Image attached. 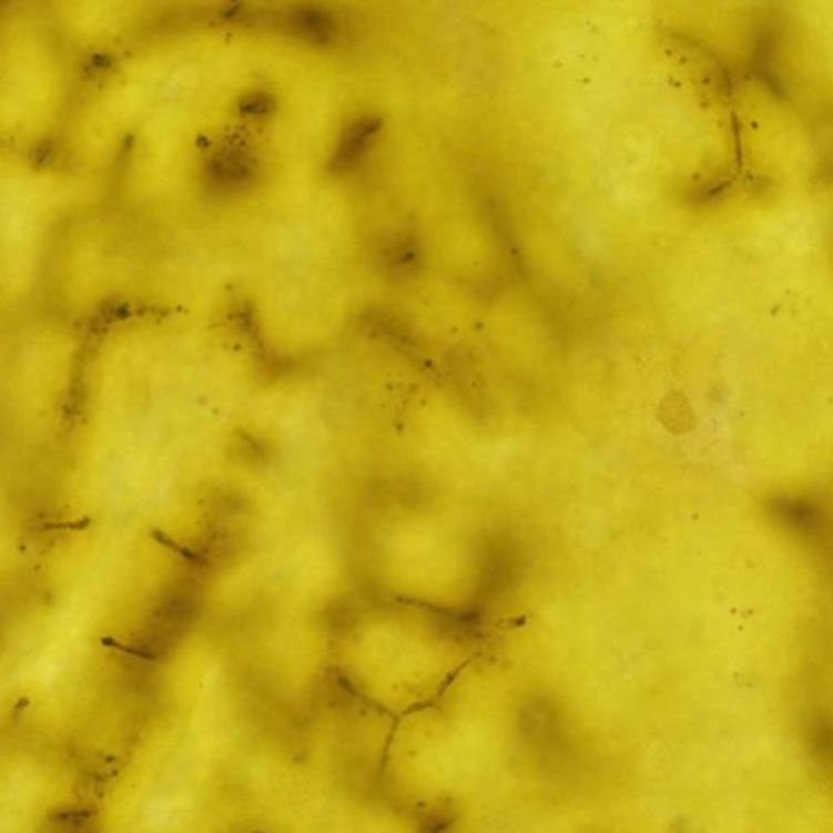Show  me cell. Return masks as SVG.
I'll return each mask as SVG.
<instances>
[{"instance_id": "6da1fadb", "label": "cell", "mask_w": 833, "mask_h": 833, "mask_svg": "<svg viewBox=\"0 0 833 833\" xmlns=\"http://www.w3.org/2000/svg\"><path fill=\"white\" fill-rule=\"evenodd\" d=\"M379 129H382V121L376 116L358 118L348 125L337 145L333 160L334 169L347 170L354 166L375 142Z\"/></svg>"}, {"instance_id": "7a4b0ae2", "label": "cell", "mask_w": 833, "mask_h": 833, "mask_svg": "<svg viewBox=\"0 0 833 833\" xmlns=\"http://www.w3.org/2000/svg\"><path fill=\"white\" fill-rule=\"evenodd\" d=\"M211 180L221 186L233 187L245 183L253 173L250 159L240 152H226L215 156L211 163Z\"/></svg>"}, {"instance_id": "3957f363", "label": "cell", "mask_w": 833, "mask_h": 833, "mask_svg": "<svg viewBox=\"0 0 833 833\" xmlns=\"http://www.w3.org/2000/svg\"><path fill=\"white\" fill-rule=\"evenodd\" d=\"M291 26L296 33L312 41L329 40L334 31L333 19L327 16V12L315 7H306L292 13Z\"/></svg>"}, {"instance_id": "277c9868", "label": "cell", "mask_w": 833, "mask_h": 833, "mask_svg": "<svg viewBox=\"0 0 833 833\" xmlns=\"http://www.w3.org/2000/svg\"><path fill=\"white\" fill-rule=\"evenodd\" d=\"M272 101L270 96L263 95V93H254V95L246 96L242 103L243 113L250 114V116H263L271 110Z\"/></svg>"}]
</instances>
